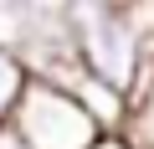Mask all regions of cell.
<instances>
[{
	"instance_id": "6da1fadb",
	"label": "cell",
	"mask_w": 154,
	"mask_h": 149,
	"mask_svg": "<svg viewBox=\"0 0 154 149\" xmlns=\"http://www.w3.org/2000/svg\"><path fill=\"white\" fill-rule=\"evenodd\" d=\"M57 16L67 26V41L77 51V62H82L93 77L134 93L139 72L149 67V46L128 16L123 0H57Z\"/></svg>"
},
{
	"instance_id": "7a4b0ae2",
	"label": "cell",
	"mask_w": 154,
	"mask_h": 149,
	"mask_svg": "<svg viewBox=\"0 0 154 149\" xmlns=\"http://www.w3.org/2000/svg\"><path fill=\"white\" fill-rule=\"evenodd\" d=\"M11 129L26 139V149H103V129L82 113L67 88H51V82H26L16 113H11Z\"/></svg>"
},
{
	"instance_id": "3957f363",
	"label": "cell",
	"mask_w": 154,
	"mask_h": 149,
	"mask_svg": "<svg viewBox=\"0 0 154 149\" xmlns=\"http://www.w3.org/2000/svg\"><path fill=\"white\" fill-rule=\"evenodd\" d=\"M67 93L82 103V113L103 129V139H123V129H128V113H134V103H128V93L123 88H113V82H103V77H93V72L82 67L77 77L67 82Z\"/></svg>"
},
{
	"instance_id": "277c9868",
	"label": "cell",
	"mask_w": 154,
	"mask_h": 149,
	"mask_svg": "<svg viewBox=\"0 0 154 149\" xmlns=\"http://www.w3.org/2000/svg\"><path fill=\"white\" fill-rule=\"evenodd\" d=\"M128 103H134V113H128V129H123L118 144H123V149H154V57H149V67L139 72Z\"/></svg>"
},
{
	"instance_id": "5b68a950",
	"label": "cell",
	"mask_w": 154,
	"mask_h": 149,
	"mask_svg": "<svg viewBox=\"0 0 154 149\" xmlns=\"http://www.w3.org/2000/svg\"><path fill=\"white\" fill-rule=\"evenodd\" d=\"M26 82H31L26 62L16 57V46H11L5 36H0V123H11V113H16V103H21Z\"/></svg>"
},
{
	"instance_id": "8992f818",
	"label": "cell",
	"mask_w": 154,
	"mask_h": 149,
	"mask_svg": "<svg viewBox=\"0 0 154 149\" xmlns=\"http://www.w3.org/2000/svg\"><path fill=\"white\" fill-rule=\"evenodd\" d=\"M0 149H26V139H21L11 123H0Z\"/></svg>"
},
{
	"instance_id": "52a82bcc",
	"label": "cell",
	"mask_w": 154,
	"mask_h": 149,
	"mask_svg": "<svg viewBox=\"0 0 154 149\" xmlns=\"http://www.w3.org/2000/svg\"><path fill=\"white\" fill-rule=\"evenodd\" d=\"M0 31H5V5H0Z\"/></svg>"
}]
</instances>
